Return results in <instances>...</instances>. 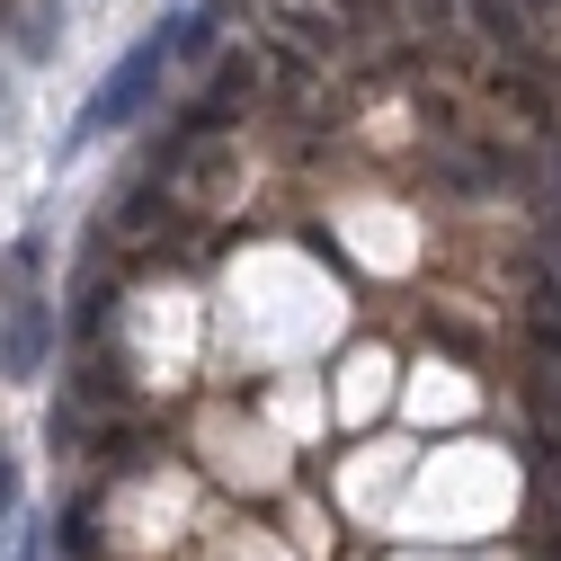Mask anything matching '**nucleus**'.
<instances>
[{
  "instance_id": "nucleus-1",
  "label": "nucleus",
  "mask_w": 561,
  "mask_h": 561,
  "mask_svg": "<svg viewBox=\"0 0 561 561\" xmlns=\"http://www.w3.org/2000/svg\"><path fill=\"white\" fill-rule=\"evenodd\" d=\"M54 357V304H45V232H19L0 259V375L36 383Z\"/></svg>"
},
{
  "instance_id": "nucleus-2",
  "label": "nucleus",
  "mask_w": 561,
  "mask_h": 561,
  "mask_svg": "<svg viewBox=\"0 0 561 561\" xmlns=\"http://www.w3.org/2000/svg\"><path fill=\"white\" fill-rule=\"evenodd\" d=\"M170 72V36H144V45H134L125 62H116V72L99 81V99L81 107V134H72V144H99V134H116V125H134V116H144V99H152V81Z\"/></svg>"
},
{
  "instance_id": "nucleus-3",
  "label": "nucleus",
  "mask_w": 561,
  "mask_h": 561,
  "mask_svg": "<svg viewBox=\"0 0 561 561\" xmlns=\"http://www.w3.org/2000/svg\"><path fill=\"white\" fill-rule=\"evenodd\" d=\"M241 90H250V62H224L215 81H205V107L179 125V144H196V134H215V125H232L241 116Z\"/></svg>"
},
{
  "instance_id": "nucleus-4",
  "label": "nucleus",
  "mask_w": 561,
  "mask_h": 561,
  "mask_svg": "<svg viewBox=\"0 0 561 561\" xmlns=\"http://www.w3.org/2000/svg\"><path fill=\"white\" fill-rule=\"evenodd\" d=\"M215 19H224V10H187V19L170 27V62H205V54H215Z\"/></svg>"
},
{
  "instance_id": "nucleus-5",
  "label": "nucleus",
  "mask_w": 561,
  "mask_h": 561,
  "mask_svg": "<svg viewBox=\"0 0 561 561\" xmlns=\"http://www.w3.org/2000/svg\"><path fill=\"white\" fill-rule=\"evenodd\" d=\"M54 45H62V0H36L27 27H19V54H27V62H45Z\"/></svg>"
},
{
  "instance_id": "nucleus-6",
  "label": "nucleus",
  "mask_w": 561,
  "mask_h": 561,
  "mask_svg": "<svg viewBox=\"0 0 561 561\" xmlns=\"http://www.w3.org/2000/svg\"><path fill=\"white\" fill-rule=\"evenodd\" d=\"M526 401H535V419H543V428H561V383H552V375H543Z\"/></svg>"
},
{
  "instance_id": "nucleus-7",
  "label": "nucleus",
  "mask_w": 561,
  "mask_h": 561,
  "mask_svg": "<svg viewBox=\"0 0 561 561\" xmlns=\"http://www.w3.org/2000/svg\"><path fill=\"white\" fill-rule=\"evenodd\" d=\"M10 508H19V455H0V526H10Z\"/></svg>"
},
{
  "instance_id": "nucleus-8",
  "label": "nucleus",
  "mask_w": 561,
  "mask_h": 561,
  "mask_svg": "<svg viewBox=\"0 0 561 561\" xmlns=\"http://www.w3.org/2000/svg\"><path fill=\"white\" fill-rule=\"evenodd\" d=\"M535 561H561V526H535Z\"/></svg>"
},
{
  "instance_id": "nucleus-9",
  "label": "nucleus",
  "mask_w": 561,
  "mask_h": 561,
  "mask_svg": "<svg viewBox=\"0 0 561 561\" xmlns=\"http://www.w3.org/2000/svg\"><path fill=\"white\" fill-rule=\"evenodd\" d=\"M10 10H19V0H0V19H10Z\"/></svg>"
},
{
  "instance_id": "nucleus-10",
  "label": "nucleus",
  "mask_w": 561,
  "mask_h": 561,
  "mask_svg": "<svg viewBox=\"0 0 561 561\" xmlns=\"http://www.w3.org/2000/svg\"><path fill=\"white\" fill-rule=\"evenodd\" d=\"M0 116H10V90H0Z\"/></svg>"
}]
</instances>
